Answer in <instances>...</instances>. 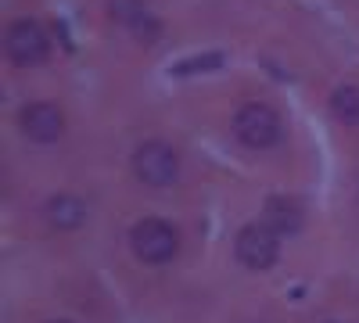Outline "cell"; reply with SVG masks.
Instances as JSON below:
<instances>
[{
	"mask_svg": "<svg viewBox=\"0 0 359 323\" xmlns=\"http://www.w3.org/2000/svg\"><path fill=\"white\" fill-rule=\"evenodd\" d=\"M219 65H223V57H219V54H205V57H194V62L176 65V72L191 76V72H201V69H219Z\"/></svg>",
	"mask_w": 359,
	"mask_h": 323,
	"instance_id": "cell-11",
	"label": "cell"
},
{
	"mask_svg": "<svg viewBox=\"0 0 359 323\" xmlns=\"http://www.w3.org/2000/svg\"><path fill=\"white\" fill-rule=\"evenodd\" d=\"M18 130L36 144H54L65 133V115L50 101H33V104H25L18 111Z\"/></svg>",
	"mask_w": 359,
	"mask_h": 323,
	"instance_id": "cell-6",
	"label": "cell"
},
{
	"mask_svg": "<svg viewBox=\"0 0 359 323\" xmlns=\"http://www.w3.org/2000/svg\"><path fill=\"white\" fill-rule=\"evenodd\" d=\"M108 11H111V18H115V22H123L126 29H130V25L140 18V15H147L144 0H111Z\"/></svg>",
	"mask_w": 359,
	"mask_h": 323,
	"instance_id": "cell-10",
	"label": "cell"
},
{
	"mask_svg": "<svg viewBox=\"0 0 359 323\" xmlns=\"http://www.w3.org/2000/svg\"><path fill=\"white\" fill-rule=\"evenodd\" d=\"M50 323H65V319H50Z\"/></svg>",
	"mask_w": 359,
	"mask_h": 323,
	"instance_id": "cell-12",
	"label": "cell"
},
{
	"mask_svg": "<svg viewBox=\"0 0 359 323\" xmlns=\"http://www.w3.org/2000/svg\"><path fill=\"white\" fill-rule=\"evenodd\" d=\"M176 169H180L176 151L169 148V144H162V140L140 144L137 155H133V172H137V180L144 187H169L176 180Z\"/></svg>",
	"mask_w": 359,
	"mask_h": 323,
	"instance_id": "cell-4",
	"label": "cell"
},
{
	"mask_svg": "<svg viewBox=\"0 0 359 323\" xmlns=\"http://www.w3.org/2000/svg\"><path fill=\"white\" fill-rule=\"evenodd\" d=\"M47 54H50V36L40 22L22 18L8 29V57L18 69H33V65L47 62Z\"/></svg>",
	"mask_w": 359,
	"mask_h": 323,
	"instance_id": "cell-3",
	"label": "cell"
},
{
	"mask_svg": "<svg viewBox=\"0 0 359 323\" xmlns=\"http://www.w3.org/2000/svg\"><path fill=\"white\" fill-rule=\"evenodd\" d=\"M331 111L345 126H359V90L355 86H338L331 94Z\"/></svg>",
	"mask_w": 359,
	"mask_h": 323,
	"instance_id": "cell-9",
	"label": "cell"
},
{
	"mask_svg": "<svg viewBox=\"0 0 359 323\" xmlns=\"http://www.w3.org/2000/svg\"><path fill=\"white\" fill-rule=\"evenodd\" d=\"M237 259H241L248 270H269L280 259V233L269 230L266 223L245 226L237 233Z\"/></svg>",
	"mask_w": 359,
	"mask_h": 323,
	"instance_id": "cell-5",
	"label": "cell"
},
{
	"mask_svg": "<svg viewBox=\"0 0 359 323\" xmlns=\"http://www.w3.org/2000/svg\"><path fill=\"white\" fill-rule=\"evenodd\" d=\"M266 226L277 233H298L302 230V205L294 198H269L266 201Z\"/></svg>",
	"mask_w": 359,
	"mask_h": 323,
	"instance_id": "cell-8",
	"label": "cell"
},
{
	"mask_svg": "<svg viewBox=\"0 0 359 323\" xmlns=\"http://www.w3.org/2000/svg\"><path fill=\"white\" fill-rule=\"evenodd\" d=\"M47 223L57 230H79L86 223V205L76 194H54L47 201Z\"/></svg>",
	"mask_w": 359,
	"mask_h": 323,
	"instance_id": "cell-7",
	"label": "cell"
},
{
	"mask_svg": "<svg viewBox=\"0 0 359 323\" xmlns=\"http://www.w3.org/2000/svg\"><path fill=\"white\" fill-rule=\"evenodd\" d=\"M130 248L147 266H165L180 248V233L165 219H140L130 233Z\"/></svg>",
	"mask_w": 359,
	"mask_h": 323,
	"instance_id": "cell-1",
	"label": "cell"
},
{
	"mask_svg": "<svg viewBox=\"0 0 359 323\" xmlns=\"http://www.w3.org/2000/svg\"><path fill=\"white\" fill-rule=\"evenodd\" d=\"M233 133L245 148L262 151V148H273L280 140V119H277V111L266 108V104H245L233 115Z\"/></svg>",
	"mask_w": 359,
	"mask_h": 323,
	"instance_id": "cell-2",
	"label": "cell"
}]
</instances>
